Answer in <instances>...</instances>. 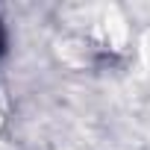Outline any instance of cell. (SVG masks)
Masks as SVG:
<instances>
[{
    "instance_id": "cell-1",
    "label": "cell",
    "mask_w": 150,
    "mask_h": 150,
    "mask_svg": "<svg viewBox=\"0 0 150 150\" xmlns=\"http://www.w3.org/2000/svg\"><path fill=\"white\" fill-rule=\"evenodd\" d=\"M3 44H6V38H3V27H0V53H3Z\"/></svg>"
}]
</instances>
